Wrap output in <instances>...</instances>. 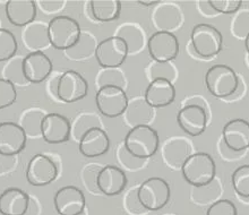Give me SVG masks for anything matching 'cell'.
Masks as SVG:
<instances>
[{
  "label": "cell",
  "instance_id": "cell-1",
  "mask_svg": "<svg viewBox=\"0 0 249 215\" xmlns=\"http://www.w3.org/2000/svg\"><path fill=\"white\" fill-rule=\"evenodd\" d=\"M124 150L138 160L150 159L157 153L160 146L158 131L148 125L133 127L124 141Z\"/></svg>",
  "mask_w": 249,
  "mask_h": 215
},
{
  "label": "cell",
  "instance_id": "cell-2",
  "mask_svg": "<svg viewBox=\"0 0 249 215\" xmlns=\"http://www.w3.org/2000/svg\"><path fill=\"white\" fill-rule=\"evenodd\" d=\"M182 176L189 185L205 187L213 181L216 176V165L210 154L198 152L189 155L181 164Z\"/></svg>",
  "mask_w": 249,
  "mask_h": 215
},
{
  "label": "cell",
  "instance_id": "cell-3",
  "mask_svg": "<svg viewBox=\"0 0 249 215\" xmlns=\"http://www.w3.org/2000/svg\"><path fill=\"white\" fill-rule=\"evenodd\" d=\"M50 46L56 50L67 51L81 40L82 31L78 22L71 17L60 15L53 17L48 23Z\"/></svg>",
  "mask_w": 249,
  "mask_h": 215
},
{
  "label": "cell",
  "instance_id": "cell-4",
  "mask_svg": "<svg viewBox=\"0 0 249 215\" xmlns=\"http://www.w3.org/2000/svg\"><path fill=\"white\" fill-rule=\"evenodd\" d=\"M205 85L215 98L224 99L234 94L239 86V78L230 66L214 65L205 74Z\"/></svg>",
  "mask_w": 249,
  "mask_h": 215
},
{
  "label": "cell",
  "instance_id": "cell-5",
  "mask_svg": "<svg viewBox=\"0 0 249 215\" xmlns=\"http://www.w3.org/2000/svg\"><path fill=\"white\" fill-rule=\"evenodd\" d=\"M171 190L169 183L159 177L145 180L137 190V198L144 210L155 212L160 211L170 200Z\"/></svg>",
  "mask_w": 249,
  "mask_h": 215
},
{
  "label": "cell",
  "instance_id": "cell-6",
  "mask_svg": "<svg viewBox=\"0 0 249 215\" xmlns=\"http://www.w3.org/2000/svg\"><path fill=\"white\" fill-rule=\"evenodd\" d=\"M190 40L195 53L205 59L215 57L223 47L222 34L216 27L206 23L197 24L193 27Z\"/></svg>",
  "mask_w": 249,
  "mask_h": 215
},
{
  "label": "cell",
  "instance_id": "cell-7",
  "mask_svg": "<svg viewBox=\"0 0 249 215\" xmlns=\"http://www.w3.org/2000/svg\"><path fill=\"white\" fill-rule=\"evenodd\" d=\"M95 103L98 110L103 116L116 118L126 112L129 101H128L127 93L123 88L106 85L100 88L96 92Z\"/></svg>",
  "mask_w": 249,
  "mask_h": 215
},
{
  "label": "cell",
  "instance_id": "cell-8",
  "mask_svg": "<svg viewBox=\"0 0 249 215\" xmlns=\"http://www.w3.org/2000/svg\"><path fill=\"white\" fill-rule=\"evenodd\" d=\"M129 54L126 42L117 36L102 40L95 47V59L103 69H117L126 61Z\"/></svg>",
  "mask_w": 249,
  "mask_h": 215
},
{
  "label": "cell",
  "instance_id": "cell-9",
  "mask_svg": "<svg viewBox=\"0 0 249 215\" xmlns=\"http://www.w3.org/2000/svg\"><path fill=\"white\" fill-rule=\"evenodd\" d=\"M89 93V84L84 76L75 71L62 72L57 84V98L64 103H75Z\"/></svg>",
  "mask_w": 249,
  "mask_h": 215
},
{
  "label": "cell",
  "instance_id": "cell-10",
  "mask_svg": "<svg viewBox=\"0 0 249 215\" xmlns=\"http://www.w3.org/2000/svg\"><path fill=\"white\" fill-rule=\"evenodd\" d=\"M147 49L154 62H170L177 58L179 54L178 37L171 32L158 31L148 39Z\"/></svg>",
  "mask_w": 249,
  "mask_h": 215
},
{
  "label": "cell",
  "instance_id": "cell-11",
  "mask_svg": "<svg viewBox=\"0 0 249 215\" xmlns=\"http://www.w3.org/2000/svg\"><path fill=\"white\" fill-rule=\"evenodd\" d=\"M58 176V169L53 159L46 154H36L27 164L25 177L30 185L43 187L50 185Z\"/></svg>",
  "mask_w": 249,
  "mask_h": 215
},
{
  "label": "cell",
  "instance_id": "cell-12",
  "mask_svg": "<svg viewBox=\"0 0 249 215\" xmlns=\"http://www.w3.org/2000/svg\"><path fill=\"white\" fill-rule=\"evenodd\" d=\"M27 136L20 125L13 121L0 123V154L14 157L26 146Z\"/></svg>",
  "mask_w": 249,
  "mask_h": 215
},
{
  "label": "cell",
  "instance_id": "cell-13",
  "mask_svg": "<svg viewBox=\"0 0 249 215\" xmlns=\"http://www.w3.org/2000/svg\"><path fill=\"white\" fill-rule=\"evenodd\" d=\"M71 135V124L68 118L60 113L51 112L44 116L41 124V136L49 144H61Z\"/></svg>",
  "mask_w": 249,
  "mask_h": 215
},
{
  "label": "cell",
  "instance_id": "cell-14",
  "mask_svg": "<svg viewBox=\"0 0 249 215\" xmlns=\"http://www.w3.org/2000/svg\"><path fill=\"white\" fill-rule=\"evenodd\" d=\"M53 72L51 59L43 51H32L23 59V72L31 84H40L49 78Z\"/></svg>",
  "mask_w": 249,
  "mask_h": 215
},
{
  "label": "cell",
  "instance_id": "cell-15",
  "mask_svg": "<svg viewBox=\"0 0 249 215\" xmlns=\"http://www.w3.org/2000/svg\"><path fill=\"white\" fill-rule=\"evenodd\" d=\"M53 205L59 215H81L86 206L83 192L75 186H65L54 194Z\"/></svg>",
  "mask_w": 249,
  "mask_h": 215
},
{
  "label": "cell",
  "instance_id": "cell-16",
  "mask_svg": "<svg viewBox=\"0 0 249 215\" xmlns=\"http://www.w3.org/2000/svg\"><path fill=\"white\" fill-rule=\"evenodd\" d=\"M177 123L187 135L197 137L202 135L207 126V113L198 105H188L179 111Z\"/></svg>",
  "mask_w": 249,
  "mask_h": 215
},
{
  "label": "cell",
  "instance_id": "cell-17",
  "mask_svg": "<svg viewBox=\"0 0 249 215\" xmlns=\"http://www.w3.org/2000/svg\"><path fill=\"white\" fill-rule=\"evenodd\" d=\"M96 186L107 196H117L127 187V176L124 170L116 165H106L96 175Z\"/></svg>",
  "mask_w": 249,
  "mask_h": 215
},
{
  "label": "cell",
  "instance_id": "cell-18",
  "mask_svg": "<svg viewBox=\"0 0 249 215\" xmlns=\"http://www.w3.org/2000/svg\"><path fill=\"white\" fill-rule=\"evenodd\" d=\"M78 148L85 158H99L105 155L110 148V140L106 130L100 127L89 129L78 141Z\"/></svg>",
  "mask_w": 249,
  "mask_h": 215
},
{
  "label": "cell",
  "instance_id": "cell-19",
  "mask_svg": "<svg viewBox=\"0 0 249 215\" xmlns=\"http://www.w3.org/2000/svg\"><path fill=\"white\" fill-rule=\"evenodd\" d=\"M224 144L233 152H243L249 148V123L245 119H232L222 129Z\"/></svg>",
  "mask_w": 249,
  "mask_h": 215
},
{
  "label": "cell",
  "instance_id": "cell-20",
  "mask_svg": "<svg viewBox=\"0 0 249 215\" xmlns=\"http://www.w3.org/2000/svg\"><path fill=\"white\" fill-rule=\"evenodd\" d=\"M175 99L176 89L172 82L168 79H153L145 90L144 100L152 109L170 106Z\"/></svg>",
  "mask_w": 249,
  "mask_h": 215
},
{
  "label": "cell",
  "instance_id": "cell-21",
  "mask_svg": "<svg viewBox=\"0 0 249 215\" xmlns=\"http://www.w3.org/2000/svg\"><path fill=\"white\" fill-rule=\"evenodd\" d=\"M36 2L33 0H9L6 2V16L14 26L25 27L36 18Z\"/></svg>",
  "mask_w": 249,
  "mask_h": 215
},
{
  "label": "cell",
  "instance_id": "cell-22",
  "mask_svg": "<svg viewBox=\"0 0 249 215\" xmlns=\"http://www.w3.org/2000/svg\"><path fill=\"white\" fill-rule=\"evenodd\" d=\"M30 205L27 193L19 188H7L0 194V214L25 215Z\"/></svg>",
  "mask_w": 249,
  "mask_h": 215
},
{
  "label": "cell",
  "instance_id": "cell-23",
  "mask_svg": "<svg viewBox=\"0 0 249 215\" xmlns=\"http://www.w3.org/2000/svg\"><path fill=\"white\" fill-rule=\"evenodd\" d=\"M24 44L30 50L41 51V49L48 47L50 44L49 34H48V25L42 22L31 23L30 25L25 26L23 33Z\"/></svg>",
  "mask_w": 249,
  "mask_h": 215
},
{
  "label": "cell",
  "instance_id": "cell-24",
  "mask_svg": "<svg viewBox=\"0 0 249 215\" xmlns=\"http://www.w3.org/2000/svg\"><path fill=\"white\" fill-rule=\"evenodd\" d=\"M89 8L95 20L109 23L119 18L122 2L119 0H93L89 1Z\"/></svg>",
  "mask_w": 249,
  "mask_h": 215
},
{
  "label": "cell",
  "instance_id": "cell-25",
  "mask_svg": "<svg viewBox=\"0 0 249 215\" xmlns=\"http://www.w3.org/2000/svg\"><path fill=\"white\" fill-rule=\"evenodd\" d=\"M46 114L44 111L40 109H31L26 112L24 111V114L20 120V127L25 131L26 136H40L41 135V124Z\"/></svg>",
  "mask_w": 249,
  "mask_h": 215
},
{
  "label": "cell",
  "instance_id": "cell-26",
  "mask_svg": "<svg viewBox=\"0 0 249 215\" xmlns=\"http://www.w3.org/2000/svg\"><path fill=\"white\" fill-rule=\"evenodd\" d=\"M117 36L123 39L126 42L129 53L140 51L144 44V34H142L141 30L133 24H126L119 29V33Z\"/></svg>",
  "mask_w": 249,
  "mask_h": 215
},
{
  "label": "cell",
  "instance_id": "cell-27",
  "mask_svg": "<svg viewBox=\"0 0 249 215\" xmlns=\"http://www.w3.org/2000/svg\"><path fill=\"white\" fill-rule=\"evenodd\" d=\"M133 105H128L126 112L128 113L127 120L133 127L141 126V125H147L148 120L153 117V111L146 113H142V111L150 109L151 107L147 106L145 100H135L131 102Z\"/></svg>",
  "mask_w": 249,
  "mask_h": 215
},
{
  "label": "cell",
  "instance_id": "cell-28",
  "mask_svg": "<svg viewBox=\"0 0 249 215\" xmlns=\"http://www.w3.org/2000/svg\"><path fill=\"white\" fill-rule=\"evenodd\" d=\"M23 59L24 57H14L7 61V65L3 68L5 79L13 83L15 86H25L29 84L23 72Z\"/></svg>",
  "mask_w": 249,
  "mask_h": 215
},
{
  "label": "cell",
  "instance_id": "cell-29",
  "mask_svg": "<svg viewBox=\"0 0 249 215\" xmlns=\"http://www.w3.org/2000/svg\"><path fill=\"white\" fill-rule=\"evenodd\" d=\"M18 51L16 36L9 30L0 27V62L8 61L14 58Z\"/></svg>",
  "mask_w": 249,
  "mask_h": 215
},
{
  "label": "cell",
  "instance_id": "cell-30",
  "mask_svg": "<svg viewBox=\"0 0 249 215\" xmlns=\"http://www.w3.org/2000/svg\"><path fill=\"white\" fill-rule=\"evenodd\" d=\"M231 182L238 196L249 198V164L238 166L231 176Z\"/></svg>",
  "mask_w": 249,
  "mask_h": 215
},
{
  "label": "cell",
  "instance_id": "cell-31",
  "mask_svg": "<svg viewBox=\"0 0 249 215\" xmlns=\"http://www.w3.org/2000/svg\"><path fill=\"white\" fill-rule=\"evenodd\" d=\"M174 9V7L163 6L162 8L155 12L154 20L155 25L160 29L159 31H167V32H170L172 27H175L171 20H177L178 12H172Z\"/></svg>",
  "mask_w": 249,
  "mask_h": 215
},
{
  "label": "cell",
  "instance_id": "cell-32",
  "mask_svg": "<svg viewBox=\"0 0 249 215\" xmlns=\"http://www.w3.org/2000/svg\"><path fill=\"white\" fill-rule=\"evenodd\" d=\"M16 100V86L5 78H0V110L14 105Z\"/></svg>",
  "mask_w": 249,
  "mask_h": 215
},
{
  "label": "cell",
  "instance_id": "cell-33",
  "mask_svg": "<svg viewBox=\"0 0 249 215\" xmlns=\"http://www.w3.org/2000/svg\"><path fill=\"white\" fill-rule=\"evenodd\" d=\"M241 5H243L241 0H210L209 1V6L214 12L227 14V15L238 13Z\"/></svg>",
  "mask_w": 249,
  "mask_h": 215
},
{
  "label": "cell",
  "instance_id": "cell-34",
  "mask_svg": "<svg viewBox=\"0 0 249 215\" xmlns=\"http://www.w3.org/2000/svg\"><path fill=\"white\" fill-rule=\"evenodd\" d=\"M206 215H238V211L231 200L220 199L214 202L207 209Z\"/></svg>",
  "mask_w": 249,
  "mask_h": 215
},
{
  "label": "cell",
  "instance_id": "cell-35",
  "mask_svg": "<svg viewBox=\"0 0 249 215\" xmlns=\"http://www.w3.org/2000/svg\"><path fill=\"white\" fill-rule=\"evenodd\" d=\"M176 77V72L174 66L170 65V62L160 64V62H154L151 66V78L153 79H168L172 82V79Z\"/></svg>",
  "mask_w": 249,
  "mask_h": 215
},
{
  "label": "cell",
  "instance_id": "cell-36",
  "mask_svg": "<svg viewBox=\"0 0 249 215\" xmlns=\"http://www.w3.org/2000/svg\"><path fill=\"white\" fill-rule=\"evenodd\" d=\"M40 5L42 7V9L47 10L46 14H50L53 12H58L62 6L65 5V1H40Z\"/></svg>",
  "mask_w": 249,
  "mask_h": 215
},
{
  "label": "cell",
  "instance_id": "cell-37",
  "mask_svg": "<svg viewBox=\"0 0 249 215\" xmlns=\"http://www.w3.org/2000/svg\"><path fill=\"white\" fill-rule=\"evenodd\" d=\"M138 2L143 6H153V5H157V3H160L161 1H159V0H154V1H138Z\"/></svg>",
  "mask_w": 249,
  "mask_h": 215
},
{
  "label": "cell",
  "instance_id": "cell-38",
  "mask_svg": "<svg viewBox=\"0 0 249 215\" xmlns=\"http://www.w3.org/2000/svg\"><path fill=\"white\" fill-rule=\"evenodd\" d=\"M245 47H246V51L249 55V33L247 34V36L245 37Z\"/></svg>",
  "mask_w": 249,
  "mask_h": 215
}]
</instances>
